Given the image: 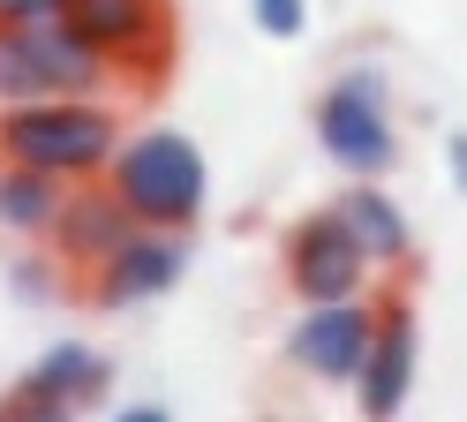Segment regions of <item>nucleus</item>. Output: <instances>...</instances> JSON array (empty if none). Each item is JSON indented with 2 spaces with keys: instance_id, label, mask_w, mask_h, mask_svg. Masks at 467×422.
<instances>
[{
  "instance_id": "6e6552de",
  "label": "nucleus",
  "mask_w": 467,
  "mask_h": 422,
  "mask_svg": "<svg viewBox=\"0 0 467 422\" xmlns=\"http://www.w3.org/2000/svg\"><path fill=\"white\" fill-rule=\"evenodd\" d=\"M377 340V301L347 294V301H302L295 332H286V370L309 377V385H347L355 392L362 362Z\"/></svg>"
},
{
  "instance_id": "1a4fd4ad",
  "label": "nucleus",
  "mask_w": 467,
  "mask_h": 422,
  "mask_svg": "<svg viewBox=\"0 0 467 422\" xmlns=\"http://www.w3.org/2000/svg\"><path fill=\"white\" fill-rule=\"evenodd\" d=\"M189 271V234L173 227H136L106 264H91V301L99 310H143V301H166Z\"/></svg>"
},
{
  "instance_id": "f3484780",
  "label": "nucleus",
  "mask_w": 467,
  "mask_h": 422,
  "mask_svg": "<svg viewBox=\"0 0 467 422\" xmlns=\"http://www.w3.org/2000/svg\"><path fill=\"white\" fill-rule=\"evenodd\" d=\"M445 166H452V189L467 196V129H452V136H445Z\"/></svg>"
},
{
  "instance_id": "2eb2a0df",
  "label": "nucleus",
  "mask_w": 467,
  "mask_h": 422,
  "mask_svg": "<svg viewBox=\"0 0 467 422\" xmlns=\"http://www.w3.org/2000/svg\"><path fill=\"white\" fill-rule=\"evenodd\" d=\"M249 23L265 38H302L309 30V0H249Z\"/></svg>"
},
{
  "instance_id": "4468645a",
  "label": "nucleus",
  "mask_w": 467,
  "mask_h": 422,
  "mask_svg": "<svg viewBox=\"0 0 467 422\" xmlns=\"http://www.w3.org/2000/svg\"><path fill=\"white\" fill-rule=\"evenodd\" d=\"M68 280H76V271L53 257L46 241H38L31 257H16V264H8V287H16L23 301H61V294H68Z\"/></svg>"
},
{
  "instance_id": "f257e3e1",
  "label": "nucleus",
  "mask_w": 467,
  "mask_h": 422,
  "mask_svg": "<svg viewBox=\"0 0 467 422\" xmlns=\"http://www.w3.org/2000/svg\"><path fill=\"white\" fill-rule=\"evenodd\" d=\"M129 121L106 90H68V99H23L0 106V159L46 166L61 181H99L121 151Z\"/></svg>"
},
{
  "instance_id": "7ed1b4c3",
  "label": "nucleus",
  "mask_w": 467,
  "mask_h": 422,
  "mask_svg": "<svg viewBox=\"0 0 467 422\" xmlns=\"http://www.w3.org/2000/svg\"><path fill=\"white\" fill-rule=\"evenodd\" d=\"M68 90H113L106 53L68 16L46 23H0V106L23 99H68Z\"/></svg>"
},
{
  "instance_id": "39448f33",
  "label": "nucleus",
  "mask_w": 467,
  "mask_h": 422,
  "mask_svg": "<svg viewBox=\"0 0 467 422\" xmlns=\"http://www.w3.org/2000/svg\"><path fill=\"white\" fill-rule=\"evenodd\" d=\"M83 38H91L106 53V69L113 83H143V90H159L166 69H173V53H182V38H173V8L166 0H68L61 8Z\"/></svg>"
},
{
  "instance_id": "dca6fc26",
  "label": "nucleus",
  "mask_w": 467,
  "mask_h": 422,
  "mask_svg": "<svg viewBox=\"0 0 467 422\" xmlns=\"http://www.w3.org/2000/svg\"><path fill=\"white\" fill-rule=\"evenodd\" d=\"M61 8H68V0H0V23H46Z\"/></svg>"
},
{
  "instance_id": "423d86ee",
  "label": "nucleus",
  "mask_w": 467,
  "mask_h": 422,
  "mask_svg": "<svg viewBox=\"0 0 467 422\" xmlns=\"http://www.w3.org/2000/svg\"><path fill=\"white\" fill-rule=\"evenodd\" d=\"M279 271H286V294L295 301H347V294H369L377 280V257L362 249V234L347 227V211H302L279 241Z\"/></svg>"
},
{
  "instance_id": "ddd939ff",
  "label": "nucleus",
  "mask_w": 467,
  "mask_h": 422,
  "mask_svg": "<svg viewBox=\"0 0 467 422\" xmlns=\"http://www.w3.org/2000/svg\"><path fill=\"white\" fill-rule=\"evenodd\" d=\"M339 211H347V227L362 234V249L377 257V271H407L415 264V219H407L369 174H355V189L339 196Z\"/></svg>"
},
{
  "instance_id": "0eeeda50",
  "label": "nucleus",
  "mask_w": 467,
  "mask_h": 422,
  "mask_svg": "<svg viewBox=\"0 0 467 422\" xmlns=\"http://www.w3.org/2000/svg\"><path fill=\"white\" fill-rule=\"evenodd\" d=\"M106 400H113V362L91 340H53L31 370L0 392V422H61V415L106 407Z\"/></svg>"
},
{
  "instance_id": "f03ea898",
  "label": "nucleus",
  "mask_w": 467,
  "mask_h": 422,
  "mask_svg": "<svg viewBox=\"0 0 467 422\" xmlns=\"http://www.w3.org/2000/svg\"><path fill=\"white\" fill-rule=\"evenodd\" d=\"M113 196L136 211V227H173L189 234L203 211H212V166L182 129H129L121 151H113Z\"/></svg>"
},
{
  "instance_id": "20e7f679",
  "label": "nucleus",
  "mask_w": 467,
  "mask_h": 422,
  "mask_svg": "<svg viewBox=\"0 0 467 422\" xmlns=\"http://www.w3.org/2000/svg\"><path fill=\"white\" fill-rule=\"evenodd\" d=\"M317 143H325V159L339 174H369V181H385L400 166V129H392V90L377 69H355V76H339L325 99H317Z\"/></svg>"
},
{
  "instance_id": "9d476101",
  "label": "nucleus",
  "mask_w": 467,
  "mask_h": 422,
  "mask_svg": "<svg viewBox=\"0 0 467 422\" xmlns=\"http://www.w3.org/2000/svg\"><path fill=\"white\" fill-rule=\"evenodd\" d=\"M415 362H422V324H415V301L407 294H385L377 301V340H369V362L355 377V407L369 422H392L407 400H415Z\"/></svg>"
},
{
  "instance_id": "9b49d317",
  "label": "nucleus",
  "mask_w": 467,
  "mask_h": 422,
  "mask_svg": "<svg viewBox=\"0 0 467 422\" xmlns=\"http://www.w3.org/2000/svg\"><path fill=\"white\" fill-rule=\"evenodd\" d=\"M129 234H136V211L113 196V181L99 174V181H76V189H68L61 219H53V234H46V249L61 257L76 280H91V264H106Z\"/></svg>"
},
{
  "instance_id": "f8f14e48",
  "label": "nucleus",
  "mask_w": 467,
  "mask_h": 422,
  "mask_svg": "<svg viewBox=\"0 0 467 422\" xmlns=\"http://www.w3.org/2000/svg\"><path fill=\"white\" fill-rule=\"evenodd\" d=\"M68 189H76V181L46 174V166L0 159V234H16V241H46L53 219H61V204H68Z\"/></svg>"
}]
</instances>
